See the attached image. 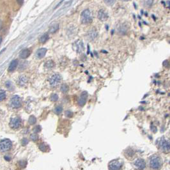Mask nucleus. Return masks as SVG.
Returning <instances> with one entry per match:
<instances>
[{"instance_id": "4", "label": "nucleus", "mask_w": 170, "mask_h": 170, "mask_svg": "<svg viewBox=\"0 0 170 170\" xmlns=\"http://www.w3.org/2000/svg\"><path fill=\"white\" fill-rule=\"evenodd\" d=\"M159 148L164 153L170 152V142L166 138H162L159 141Z\"/></svg>"}, {"instance_id": "27", "label": "nucleus", "mask_w": 170, "mask_h": 170, "mask_svg": "<svg viewBox=\"0 0 170 170\" xmlns=\"http://www.w3.org/2000/svg\"><path fill=\"white\" fill-rule=\"evenodd\" d=\"M5 85H6V86H7V88L8 90H13V84H12V82H10V81H7V82H6Z\"/></svg>"}, {"instance_id": "18", "label": "nucleus", "mask_w": 170, "mask_h": 170, "mask_svg": "<svg viewBox=\"0 0 170 170\" xmlns=\"http://www.w3.org/2000/svg\"><path fill=\"white\" fill-rule=\"evenodd\" d=\"M18 60H13L12 62L10 63V65L8 66V71L9 72H13L14 71L15 68H17V66L18 65Z\"/></svg>"}, {"instance_id": "31", "label": "nucleus", "mask_w": 170, "mask_h": 170, "mask_svg": "<svg viewBox=\"0 0 170 170\" xmlns=\"http://www.w3.org/2000/svg\"><path fill=\"white\" fill-rule=\"evenodd\" d=\"M33 131H34V132L35 133H37L39 132H40L41 131V128L40 126H37L36 127H35L34 129H33Z\"/></svg>"}, {"instance_id": "14", "label": "nucleus", "mask_w": 170, "mask_h": 170, "mask_svg": "<svg viewBox=\"0 0 170 170\" xmlns=\"http://www.w3.org/2000/svg\"><path fill=\"white\" fill-rule=\"evenodd\" d=\"M75 47H76V50L77 52L80 53V52H83V49H84V44L83 42L81 40H78L76 42H75Z\"/></svg>"}, {"instance_id": "1", "label": "nucleus", "mask_w": 170, "mask_h": 170, "mask_svg": "<svg viewBox=\"0 0 170 170\" xmlns=\"http://www.w3.org/2000/svg\"><path fill=\"white\" fill-rule=\"evenodd\" d=\"M150 167L153 170H159L162 167V160L159 156L155 155L150 158L149 160Z\"/></svg>"}, {"instance_id": "7", "label": "nucleus", "mask_w": 170, "mask_h": 170, "mask_svg": "<svg viewBox=\"0 0 170 170\" xmlns=\"http://www.w3.org/2000/svg\"><path fill=\"white\" fill-rule=\"evenodd\" d=\"M21 125V121L19 118H12L10 121V127L13 129L19 128Z\"/></svg>"}, {"instance_id": "12", "label": "nucleus", "mask_w": 170, "mask_h": 170, "mask_svg": "<svg viewBox=\"0 0 170 170\" xmlns=\"http://www.w3.org/2000/svg\"><path fill=\"white\" fill-rule=\"evenodd\" d=\"M88 97V93L86 92H83L82 93H81V96H80L79 99L78 100V104L79 105H81V106H83L85 104L86 102V100H87Z\"/></svg>"}, {"instance_id": "17", "label": "nucleus", "mask_w": 170, "mask_h": 170, "mask_svg": "<svg viewBox=\"0 0 170 170\" xmlns=\"http://www.w3.org/2000/svg\"><path fill=\"white\" fill-rule=\"evenodd\" d=\"M28 82V78L25 76H21L17 80V83L19 86H24Z\"/></svg>"}, {"instance_id": "15", "label": "nucleus", "mask_w": 170, "mask_h": 170, "mask_svg": "<svg viewBox=\"0 0 170 170\" xmlns=\"http://www.w3.org/2000/svg\"><path fill=\"white\" fill-rule=\"evenodd\" d=\"M31 54V51L28 49H25L24 50H23L20 53V58L21 59H26L28 58V57Z\"/></svg>"}, {"instance_id": "28", "label": "nucleus", "mask_w": 170, "mask_h": 170, "mask_svg": "<svg viewBox=\"0 0 170 170\" xmlns=\"http://www.w3.org/2000/svg\"><path fill=\"white\" fill-rule=\"evenodd\" d=\"M6 98V93L4 91H1L0 92V102L5 100Z\"/></svg>"}, {"instance_id": "2", "label": "nucleus", "mask_w": 170, "mask_h": 170, "mask_svg": "<svg viewBox=\"0 0 170 170\" xmlns=\"http://www.w3.org/2000/svg\"><path fill=\"white\" fill-rule=\"evenodd\" d=\"M92 21V17L90 10L89 9L84 10L81 15V23L83 24H90Z\"/></svg>"}, {"instance_id": "19", "label": "nucleus", "mask_w": 170, "mask_h": 170, "mask_svg": "<svg viewBox=\"0 0 170 170\" xmlns=\"http://www.w3.org/2000/svg\"><path fill=\"white\" fill-rule=\"evenodd\" d=\"M48 39L49 34L47 33H44V35H42L40 37V39H39V42H40V43H42V44H44V43H45V42L48 40Z\"/></svg>"}, {"instance_id": "6", "label": "nucleus", "mask_w": 170, "mask_h": 170, "mask_svg": "<svg viewBox=\"0 0 170 170\" xmlns=\"http://www.w3.org/2000/svg\"><path fill=\"white\" fill-rule=\"evenodd\" d=\"M122 167V162L118 160H113L109 164V170H120Z\"/></svg>"}, {"instance_id": "5", "label": "nucleus", "mask_w": 170, "mask_h": 170, "mask_svg": "<svg viewBox=\"0 0 170 170\" xmlns=\"http://www.w3.org/2000/svg\"><path fill=\"white\" fill-rule=\"evenodd\" d=\"M12 148V142L8 139H3L0 141V151L3 152L10 150Z\"/></svg>"}, {"instance_id": "9", "label": "nucleus", "mask_w": 170, "mask_h": 170, "mask_svg": "<svg viewBox=\"0 0 170 170\" xmlns=\"http://www.w3.org/2000/svg\"><path fill=\"white\" fill-rule=\"evenodd\" d=\"M134 165L138 170H143L146 167L144 160L142 159H138L134 162Z\"/></svg>"}, {"instance_id": "10", "label": "nucleus", "mask_w": 170, "mask_h": 170, "mask_svg": "<svg viewBox=\"0 0 170 170\" xmlns=\"http://www.w3.org/2000/svg\"><path fill=\"white\" fill-rule=\"evenodd\" d=\"M97 36H98V33L95 28L91 29L87 33L88 39L90 41L94 40L97 37Z\"/></svg>"}, {"instance_id": "38", "label": "nucleus", "mask_w": 170, "mask_h": 170, "mask_svg": "<svg viewBox=\"0 0 170 170\" xmlns=\"http://www.w3.org/2000/svg\"><path fill=\"white\" fill-rule=\"evenodd\" d=\"M121 1H129L130 0H121Z\"/></svg>"}, {"instance_id": "13", "label": "nucleus", "mask_w": 170, "mask_h": 170, "mask_svg": "<svg viewBox=\"0 0 170 170\" xmlns=\"http://www.w3.org/2000/svg\"><path fill=\"white\" fill-rule=\"evenodd\" d=\"M47 49L46 48H40L38 49L37 51L36 52L35 56L36 57L39 59L43 58L45 55L47 53Z\"/></svg>"}, {"instance_id": "25", "label": "nucleus", "mask_w": 170, "mask_h": 170, "mask_svg": "<svg viewBox=\"0 0 170 170\" xmlns=\"http://www.w3.org/2000/svg\"><path fill=\"white\" fill-rule=\"evenodd\" d=\"M29 121V124H31V125H33V124H35V123H36L37 120H36V118L34 117V116H31V117H29V121Z\"/></svg>"}, {"instance_id": "24", "label": "nucleus", "mask_w": 170, "mask_h": 170, "mask_svg": "<svg viewBox=\"0 0 170 170\" xmlns=\"http://www.w3.org/2000/svg\"><path fill=\"white\" fill-rule=\"evenodd\" d=\"M154 0H146L145 2H144V5H145L146 7H151L152 5H153V3H154Z\"/></svg>"}, {"instance_id": "26", "label": "nucleus", "mask_w": 170, "mask_h": 170, "mask_svg": "<svg viewBox=\"0 0 170 170\" xmlns=\"http://www.w3.org/2000/svg\"><path fill=\"white\" fill-rule=\"evenodd\" d=\"M51 100L53 102H56L58 100V95L56 93H53L51 96Z\"/></svg>"}, {"instance_id": "8", "label": "nucleus", "mask_w": 170, "mask_h": 170, "mask_svg": "<svg viewBox=\"0 0 170 170\" xmlns=\"http://www.w3.org/2000/svg\"><path fill=\"white\" fill-rule=\"evenodd\" d=\"M11 104L13 107L15 108H19L21 105V100L19 96H13L11 99Z\"/></svg>"}, {"instance_id": "20", "label": "nucleus", "mask_w": 170, "mask_h": 170, "mask_svg": "<svg viewBox=\"0 0 170 170\" xmlns=\"http://www.w3.org/2000/svg\"><path fill=\"white\" fill-rule=\"evenodd\" d=\"M55 65V63L54 62L52 61V60H48L45 63V67L46 68H48V69H51V68H52Z\"/></svg>"}, {"instance_id": "33", "label": "nucleus", "mask_w": 170, "mask_h": 170, "mask_svg": "<svg viewBox=\"0 0 170 170\" xmlns=\"http://www.w3.org/2000/svg\"><path fill=\"white\" fill-rule=\"evenodd\" d=\"M169 65H170V63H169V62L168 60H165L163 62V66H166V67H168Z\"/></svg>"}, {"instance_id": "32", "label": "nucleus", "mask_w": 170, "mask_h": 170, "mask_svg": "<svg viewBox=\"0 0 170 170\" xmlns=\"http://www.w3.org/2000/svg\"><path fill=\"white\" fill-rule=\"evenodd\" d=\"M28 143V140L27 139H26V138H24V139H23V140H22V144H23V146H25L26 145V144Z\"/></svg>"}, {"instance_id": "16", "label": "nucleus", "mask_w": 170, "mask_h": 170, "mask_svg": "<svg viewBox=\"0 0 170 170\" xmlns=\"http://www.w3.org/2000/svg\"><path fill=\"white\" fill-rule=\"evenodd\" d=\"M59 28H60V25L58 23H54V24H52L51 26L49 27V31L50 33H55L56 32L58 31Z\"/></svg>"}, {"instance_id": "37", "label": "nucleus", "mask_w": 170, "mask_h": 170, "mask_svg": "<svg viewBox=\"0 0 170 170\" xmlns=\"http://www.w3.org/2000/svg\"><path fill=\"white\" fill-rule=\"evenodd\" d=\"M1 42H2V38L0 37V44H1Z\"/></svg>"}, {"instance_id": "29", "label": "nucleus", "mask_w": 170, "mask_h": 170, "mask_svg": "<svg viewBox=\"0 0 170 170\" xmlns=\"http://www.w3.org/2000/svg\"><path fill=\"white\" fill-rule=\"evenodd\" d=\"M30 138H31V140L35 141L37 140L38 138H39V136H38V135L37 134H32L31 135V136H30Z\"/></svg>"}, {"instance_id": "21", "label": "nucleus", "mask_w": 170, "mask_h": 170, "mask_svg": "<svg viewBox=\"0 0 170 170\" xmlns=\"http://www.w3.org/2000/svg\"><path fill=\"white\" fill-rule=\"evenodd\" d=\"M62 111H63V107H62V105H58L54 109V113H55L56 115H60L62 113Z\"/></svg>"}, {"instance_id": "3", "label": "nucleus", "mask_w": 170, "mask_h": 170, "mask_svg": "<svg viewBox=\"0 0 170 170\" xmlns=\"http://www.w3.org/2000/svg\"><path fill=\"white\" fill-rule=\"evenodd\" d=\"M62 76L59 74H54L49 79V83L52 87H56L62 82Z\"/></svg>"}, {"instance_id": "36", "label": "nucleus", "mask_w": 170, "mask_h": 170, "mask_svg": "<svg viewBox=\"0 0 170 170\" xmlns=\"http://www.w3.org/2000/svg\"><path fill=\"white\" fill-rule=\"evenodd\" d=\"M5 160H10V157H7V156H5Z\"/></svg>"}, {"instance_id": "30", "label": "nucleus", "mask_w": 170, "mask_h": 170, "mask_svg": "<svg viewBox=\"0 0 170 170\" xmlns=\"http://www.w3.org/2000/svg\"><path fill=\"white\" fill-rule=\"evenodd\" d=\"M39 148H40V149L41 150L45 152V151H46V149H47V146L45 145V144H44V143H42V144H40Z\"/></svg>"}, {"instance_id": "35", "label": "nucleus", "mask_w": 170, "mask_h": 170, "mask_svg": "<svg viewBox=\"0 0 170 170\" xmlns=\"http://www.w3.org/2000/svg\"><path fill=\"white\" fill-rule=\"evenodd\" d=\"M2 26H3V23H2L1 20H0V30L2 28Z\"/></svg>"}, {"instance_id": "34", "label": "nucleus", "mask_w": 170, "mask_h": 170, "mask_svg": "<svg viewBox=\"0 0 170 170\" xmlns=\"http://www.w3.org/2000/svg\"><path fill=\"white\" fill-rule=\"evenodd\" d=\"M17 2L19 5H23V0H17Z\"/></svg>"}, {"instance_id": "22", "label": "nucleus", "mask_w": 170, "mask_h": 170, "mask_svg": "<svg viewBox=\"0 0 170 170\" xmlns=\"http://www.w3.org/2000/svg\"><path fill=\"white\" fill-rule=\"evenodd\" d=\"M103 1L105 3V5H107V6H112L116 2V0H103Z\"/></svg>"}, {"instance_id": "23", "label": "nucleus", "mask_w": 170, "mask_h": 170, "mask_svg": "<svg viewBox=\"0 0 170 170\" xmlns=\"http://www.w3.org/2000/svg\"><path fill=\"white\" fill-rule=\"evenodd\" d=\"M68 90V86H67V84H62V87H61V91L63 93H66Z\"/></svg>"}, {"instance_id": "11", "label": "nucleus", "mask_w": 170, "mask_h": 170, "mask_svg": "<svg viewBox=\"0 0 170 170\" xmlns=\"http://www.w3.org/2000/svg\"><path fill=\"white\" fill-rule=\"evenodd\" d=\"M98 19L101 21H105L108 19V14L103 9H101L98 12Z\"/></svg>"}]
</instances>
